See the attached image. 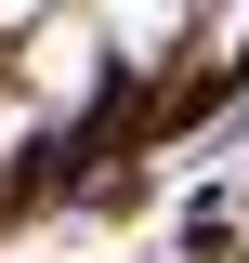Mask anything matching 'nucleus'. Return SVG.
<instances>
[{
	"label": "nucleus",
	"instance_id": "nucleus-1",
	"mask_svg": "<svg viewBox=\"0 0 249 263\" xmlns=\"http://www.w3.org/2000/svg\"><path fill=\"white\" fill-rule=\"evenodd\" d=\"M27 92H39V105H92V92H105V27L39 13V27H27Z\"/></svg>",
	"mask_w": 249,
	"mask_h": 263
},
{
	"label": "nucleus",
	"instance_id": "nucleus-2",
	"mask_svg": "<svg viewBox=\"0 0 249 263\" xmlns=\"http://www.w3.org/2000/svg\"><path fill=\"white\" fill-rule=\"evenodd\" d=\"M184 40V0H105V53H171Z\"/></svg>",
	"mask_w": 249,
	"mask_h": 263
},
{
	"label": "nucleus",
	"instance_id": "nucleus-3",
	"mask_svg": "<svg viewBox=\"0 0 249 263\" xmlns=\"http://www.w3.org/2000/svg\"><path fill=\"white\" fill-rule=\"evenodd\" d=\"M0 27H39V0H0Z\"/></svg>",
	"mask_w": 249,
	"mask_h": 263
}]
</instances>
